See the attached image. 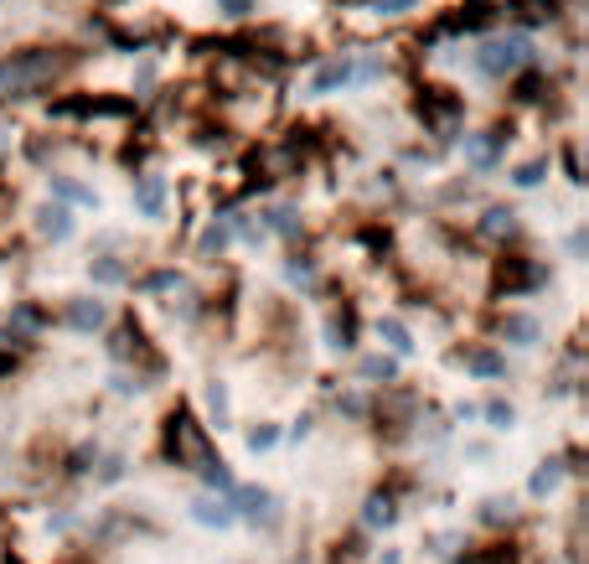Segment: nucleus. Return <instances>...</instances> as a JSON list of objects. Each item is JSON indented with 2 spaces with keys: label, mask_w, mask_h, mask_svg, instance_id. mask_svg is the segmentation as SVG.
<instances>
[{
  "label": "nucleus",
  "mask_w": 589,
  "mask_h": 564,
  "mask_svg": "<svg viewBox=\"0 0 589 564\" xmlns=\"http://www.w3.org/2000/svg\"><path fill=\"white\" fill-rule=\"evenodd\" d=\"M57 68H62V57H52V52H16V57L0 63V94H6V99L42 94Z\"/></svg>",
  "instance_id": "1"
},
{
  "label": "nucleus",
  "mask_w": 589,
  "mask_h": 564,
  "mask_svg": "<svg viewBox=\"0 0 589 564\" xmlns=\"http://www.w3.org/2000/svg\"><path fill=\"white\" fill-rule=\"evenodd\" d=\"M166 456H171L176 466H197V471L212 461L207 435H202V425H197L192 409H176V414H171V425H166Z\"/></svg>",
  "instance_id": "2"
},
{
  "label": "nucleus",
  "mask_w": 589,
  "mask_h": 564,
  "mask_svg": "<svg viewBox=\"0 0 589 564\" xmlns=\"http://www.w3.org/2000/svg\"><path fill=\"white\" fill-rule=\"evenodd\" d=\"M527 63H533V42H527L522 32L496 37V42H486V47L476 52V68H481L486 78H507V73H517V68H527Z\"/></svg>",
  "instance_id": "3"
},
{
  "label": "nucleus",
  "mask_w": 589,
  "mask_h": 564,
  "mask_svg": "<svg viewBox=\"0 0 589 564\" xmlns=\"http://www.w3.org/2000/svg\"><path fill=\"white\" fill-rule=\"evenodd\" d=\"M233 502L238 508L233 513H243V518H254V523H274L279 513V502H274V492H264V487H233Z\"/></svg>",
  "instance_id": "4"
},
{
  "label": "nucleus",
  "mask_w": 589,
  "mask_h": 564,
  "mask_svg": "<svg viewBox=\"0 0 589 564\" xmlns=\"http://www.w3.org/2000/svg\"><path fill=\"white\" fill-rule=\"evenodd\" d=\"M496 285H502V290H533V285H543V270H538V264H527V259H502Z\"/></svg>",
  "instance_id": "5"
},
{
  "label": "nucleus",
  "mask_w": 589,
  "mask_h": 564,
  "mask_svg": "<svg viewBox=\"0 0 589 564\" xmlns=\"http://www.w3.org/2000/svg\"><path fill=\"white\" fill-rule=\"evenodd\" d=\"M502 145H507V130H491V135H465V151H471V166L476 171H491L496 156H502Z\"/></svg>",
  "instance_id": "6"
},
{
  "label": "nucleus",
  "mask_w": 589,
  "mask_h": 564,
  "mask_svg": "<svg viewBox=\"0 0 589 564\" xmlns=\"http://www.w3.org/2000/svg\"><path fill=\"white\" fill-rule=\"evenodd\" d=\"M135 207H140L145 218H161L166 213V182H161V176H140V182H135Z\"/></svg>",
  "instance_id": "7"
},
{
  "label": "nucleus",
  "mask_w": 589,
  "mask_h": 564,
  "mask_svg": "<svg viewBox=\"0 0 589 564\" xmlns=\"http://www.w3.org/2000/svg\"><path fill=\"white\" fill-rule=\"evenodd\" d=\"M104 321H109L104 301H73L68 306V326H73V332H99Z\"/></svg>",
  "instance_id": "8"
},
{
  "label": "nucleus",
  "mask_w": 589,
  "mask_h": 564,
  "mask_svg": "<svg viewBox=\"0 0 589 564\" xmlns=\"http://www.w3.org/2000/svg\"><path fill=\"white\" fill-rule=\"evenodd\" d=\"M352 78H357V63H347V57H336V63H326V68L316 73V83H310V94H331V88L352 83Z\"/></svg>",
  "instance_id": "9"
},
{
  "label": "nucleus",
  "mask_w": 589,
  "mask_h": 564,
  "mask_svg": "<svg viewBox=\"0 0 589 564\" xmlns=\"http://www.w3.org/2000/svg\"><path fill=\"white\" fill-rule=\"evenodd\" d=\"M192 513H197V523H207V528H228L238 513H233V502H217V497H197L192 502Z\"/></svg>",
  "instance_id": "10"
},
{
  "label": "nucleus",
  "mask_w": 589,
  "mask_h": 564,
  "mask_svg": "<svg viewBox=\"0 0 589 564\" xmlns=\"http://www.w3.org/2000/svg\"><path fill=\"white\" fill-rule=\"evenodd\" d=\"M465 368L481 373V378H502V373H507L502 352H491V347H471V352H465Z\"/></svg>",
  "instance_id": "11"
},
{
  "label": "nucleus",
  "mask_w": 589,
  "mask_h": 564,
  "mask_svg": "<svg viewBox=\"0 0 589 564\" xmlns=\"http://www.w3.org/2000/svg\"><path fill=\"white\" fill-rule=\"evenodd\" d=\"M502 337H512L517 347H533V342H538V321L512 311V316H502Z\"/></svg>",
  "instance_id": "12"
},
{
  "label": "nucleus",
  "mask_w": 589,
  "mask_h": 564,
  "mask_svg": "<svg viewBox=\"0 0 589 564\" xmlns=\"http://www.w3.org/2000/svg\"><path fill=\"white\" fill-rule=\"evenodd\" d=\"M393 518H398L393 497H388V492H372V497H367V513H362V523H367V528H388Z\"/></svg>",
  "instance_id": "13"
},
{
  "label": "nucleus",
  "mask_w": 589,
  "mask_h": 564,
  "mask_svg": "<svg viewBox=\"0 0 589 564\" xmlns=\"http://www.w3.org/2000/svg\"><path fill=\"white\" fill-rule=\"evenodd\" d=\"M37 326H42V311H37V306H16V311H11V342H26Z\"/></svg>",
  "instance_id": "14"
},
{
  "label": "nucleus",
  "mask_w": 589,
  "mask_h": 564,
  "mask_svg": "<svg viewBox=\"0 0 589 564\" xmlns=\"http://www.w3.org/2000/svg\"><path fill=\"white\" fill-rule=\"evenodd\" d=\"M481 233H486V239H512V233H517V218L507 213V207H491L486 223H481Z\"/></svg>",
  "instance_id": "15"
},
{
  "label": "nucleus",
  "mask_w": 589,
  "mask_h": 564,
  "mask_svg": "<svg viewBox=\"0 0 589 564\" xmlns=\"http://www.w3.org/2000/svg\"><path fill=\"white\" fill-rule=\"evenodd\" d=\"M424 114H429V120H450V114L460 109V99H445V88H429V94H424V104H419Z\"/></svg>",
  "instance_id": "16"
},
{
  "label": "nucleus",
  "mask_w": 589,
  "mask_h": 564,
  "mask_svg": "<svg viewBox=\"0 0 589 564\" xmlns=\"http://www.w3.org/2000/svg\"><path fill=\"white\" fill-rule=\"evenodd\" d=\"M517 21H522V26H543V21H553V0H517Z\"/></svg>",
  "instance_id": "17"
},
{
  "label": "nucleus",
  "mask_w": 589,
  "mask_h": 564,
  "mask_svg": "<svg viewBox=\"0 0 589 564\" xmlns=\"http://www.w3.org/2000/svg\"><path fill=\"white\" fill-rule=\"evenodd\" d=\"M42 233H47V239H68V233H73L68 207H47V213H42Z\"/></svg>",
  "instance_id": "18"
},
{
  "label": "nucleus",
  "mask_w": 589,
  "mask_h": 564,
  "mask_svg": "<svg viewBox=\"0 0 589 564\" xmlns=\"http://www.w3.org/2000/svg\"><path fill=\"white\" fill-rule=\"evenodd\" d=\"M491 16H496V11H491V0H471V6L460 11V21H455V26H465V32H481V26H486Z\"/></svg>",
  "instance_id": "19"
},
{
  "label": "nucleus",
  "mask_w": 589,
  "mask_h": 564,
  "mask_svg": "<svg viewBox=\"0 0 589 564\" xmlns=\"http://www.w3.org/2000/svg\"><path fill=\"white\" fill-rule=\"evenodd\" d=\"M52 192H57L62 202H83V207H93V192L78 187V182H68V176H52Z\"/></svg>",
  "instance_id": "20"
},
{
  "label": "nucleus",
  "mask_w": 589,
  "mask_h": 564,
  "mask_svg": "<svg viewBox=\"0 0 589 564\" xmlns=\"http://www.w3.org/2000/svg\"><path fill=\"white\" fill-rule=\"evenodd\" d=\"M362 378H372V383H393V378H398V363H393V358H367V363H362Z\"/></svg>",
  "instance_id": "21"
},
{
  "label": "nucleus",
  "mask_w": 589,
  "mask_h": 564,
  "mask_svg": "<svg viewBox=\"0 0 589 564\" xmlns=\"http://www.w3.org/2000/svg\"><path fill=\"white\" fill-rule=\"evenodd\" d=\"M228 239H233V218H223V223H212V228L202 233V249H207V254H217V249H223Z\"/></svg>",
  "instance_id": "22"
},
{
  "label": "nucleus",
  "mask_w": 589,
  "mask_h": 564,
  "mask_svg": "<svg viewBox=\"0 0 589 564\" xmlns=\"http://www.w3.org/2000/svg\"><path fill=\"white\" fill-rule=\"evenodd\" d=\"M202 477H207V487H217V492H233V471H228L223 461H207Z\"/></svg>",
  "instance_id": "23"
},
{
  "label": "nucleus",
  "mask_w": 589,
  "mask_h": 564,
  "mask_svg": "<svg viewBox=\"0 0 589 564\" xmlns=\"http://www.w3.org/2000/svg\"><path fill=\"white\" fill-rule=\"evenodd\" d=\"M543 88H548L543 73H527V78L517 83V99H522V104H538V99H543Z\"/></svg>",
  "instance_id": "24"
},
{
  "label": "nucleus",
  "mask_w": 589,
  "mask_h": 564,
  "mask_svg": "<svg viewBox=\"0 0 589 564\" xmlns=\"http://www.w3.org/2000/svg\"><path fill=\"white\" fill-rule=\"evenodd\" d=\"M93 280H99V285H119L124 280V264L119 259H93Z\"/></svg>",
  "instance_id": "25"
},
{
  "label": "nucleus",
  "mask_w": 589,
  "mask_h": 564,
  "mask_svg": "<svg viewBox=\"0 0 589 564\" xmlns=\"http://www.w3.org/2000/svg\"><path fill=\"white\" fill-rule=\"evenodd\" d=\"M383 337H388V347H393V352H409V347H414V342H409V326L393 321V316L383 321Z\"/></svg>",
  "instance_id": "26"
},
{
  "label": "nucleus",
  "mask_w": 589,
  "mask_h": 564,
  "mask_svg": "<svg viewBox=\"0 0 589 564\" xmlns=\"http://www.w3.org/2000/svg\"><path fill=\"white\" fill-rule=\"evenodd\" d=\"M486 420H491L496 430H512V425H517V409H512V404H502V399H496V404H486Z\"/></svg>",
  "instance_id": "27"
},
{
  "label": "nucleus",
  "mask_w": 589,
  "mask_h": 564,
  "mask_svg": "<svg viewBox=\"0 0 589 564\" xmlns=\"http://www.w3.org/2000/svg\"><path fill=\"white\" fill-rule=\"evenodd\" d=\"M543 171H548V161H527V166L512 176V182H517V187H538V182H543Z\"/></svg>",
  "instance_id": "28"
},
{
  "label": "nucleus",
  "mask_w": 589,
  "mask_h": 564,
  "mask_svg": "<svg viewBox=\"0 0 589 564\" xmlns=\"http://www.w3.org/2000/svg\"><path fill=\"white\" fill-rule=\"evenodd\" d=\"M558 487V461H548L538 477H533V497H543V492H553Z\"/></svg>",
  "instance_id": "29"
},
{
  "label": "nucleus",
  "mask_w": 589,
  "mask_h": 564,
  "mask_svg": "<svg viewBox=\"0 0 589 564\" xmlns=\"http://www.w3.org/2000/svg\"><path fill=\"white\" fill-rule=\"evenodd\" d=\"M274 440H279V430L274 425H259V430H248V451H269Z\"/></svg>",
  "instance_id": "30"
},
{
  "label": "nucleus",
  "mask_w": 589,
  "mask_h": 564,
  "mask_svg": "<svg viewBox=\"0 0 589 564\" xmlns=\"http://www.w3.org/2000/svg\"><path fill=\"white\" fill-rule=\"evenodd\" d=\"M269 228H274V233H295L300 223H295V213H290V207H274V213H269Z\"/></svg>",
  "instance_id": "31"
},
{
  "label": "nucleus",
  "mask_w": 589,
  "mask_h": 564,
  "mask_svg": "<svg viewBox=\"0 0 589 564\" xmlns=\"http://www.w3.org/2000/svg\"><path fill=\"white\" fill-rule=\"evenodd\" d=\"M285 270H290V280H295V285H310V275H316V264H310V259H300V254H295V259L285 264Z\"/></svg>",
  "instance_id": "32"
},
{
  "label": "nucleus",
  "mask_w": 589,
  "mask_h": 564,
  "mask_svg": "<svg viewBox=\"0 0 589 564\" xmlns=\"http://www.w3.org/2000/svg\"><path fill=\"white\" fill-rule=\"evenodd\" d=\"M176 285H181V275H176V270H155V275L145 280V290H176Z\"/></svg>",
  "instance_id": "33"
},
{
  "label": "nucleus",
  "mask_w": 589,
  "mask_h": 564,
  "mask_svg": "<svg viewBox=\"0 0 589 564\" xmlns=\"http://www.w3.org/2000/svg\"><path fill=\"white\" fill-rule=\"evenodd\" d=\"M212 409H217V425H223V414H228V389H223V383H212Z\"/></svg>",
  "instance_id": "34"
},
{
  "label": "nucleus",
  "mask_w": 589,
  "mask_h": 564,
  "mask_svg": "<svg viewBox=\"0 0 589 564\" xmlns=\"http://www.w3.org/2000/svg\"><path fill=\"white\" fill-rule=\"evenodd\" d=\"M217 11H223V16H248V11H254V0H217Z\"/></svg>",
  "instance_id": "35"
},
{
  "label": "nucleus",
  "mask_w": 589,
  "mask_h": 564,
  "mask_svg": "<svg viewBox=\"0 0 589 564\" xmlns=\"http://www.w3.org/2000/svg\"><path fill=\"white\" fill-rule=\"evenodd\" d=\"M414 6H419V0H378L383 16H403V11H414Z\"/></svg>",
  "instance_id": "36"
},
{
  "label": "nucleus",
  "mask_w": 589,
  "mask_h": 564,
  "mask_svg": "<svg viewBox=\"0 0 589 564\" xmlns=\"http://www.w3.org/2000/svg\"><path fill=\"white\" fill-rule=\"evenodd\" d=\"M119 471H124V461H119V456H109V461H104V482H119Z\"/></svg>",
  "instance_id": "37"
},
{
  "label": "nucleus",
  "mask_w": 589,
  "mask_h": 564,
  "mask_svg": "<svg viewBox=\"0 0 589 564\" xmlns=\"http://www.w3.org/2000/svg\"><path fill=\"white\" fill-rule=\"evenodd\" d=\"M16 368V358H11V352H0V373H11Z\"/></svg>",
  "instance_id": "38"
}]
</instances>
